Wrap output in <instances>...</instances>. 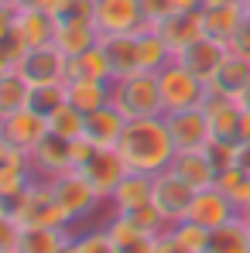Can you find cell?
Listing matches in <instances>:
<instances>
[{
	"mask_svg": "<svg viewBox=\"0 0 250 253\" xmlns=\"http://www.w3.org/2000/svg\"><path fill=\"white\" fill-rule=\"evenodd\" d=\"M117 154L124 158V165L130 171H144V174L165 171L171 165V158H175V140H171L165 117L127 120L124 137L117 144Z\"/></svg>",
	"mask_w": 250,
	"mask_h": 253,
	"instance_id": "6da1fadb",
	"label": "cell"
},
{
	"mask_svg": "<svg viewBox=\"0 0 250 253\" xmlns=\"http://www.w3.org/2000/svg\"><path fill=\"white\" fill-rule=\"evenodd\" d=\"M0 215H14L21 226H55V229H72L76 233V219L58 202L55 185L45 181V178H35L21 195L3 199V212Z\"/></svg>",
	"mask_w": 250,
	"mask_h": 253,
	"instance_id": "7a4b0ae2",
	"label": "cell"
},
{
	"mask_svg": "<svg viewBox=\"0 0 250 253\" xmlns=\"http://www.w3.org/2000/svg\"><path fill=\"white\" fill-rule=\"evenodd\" d=\"M110 103L124 113L127 120H141V117H165L158 72L137 69V72H130V76L110 79Z\"/></svg>",
	"mask_w": 250,
	"mask_h": 253,
	"instance_id": "3957f363",
	"label": "cell"
},
{
	"mask_svg": "<svg viewBox=\"0 0 250 253\" xmlns=\"http://www.w3.org/2000/svg\"><path fill=\"white\" fill-rule=\"evenodd\" d=\"M161 85V106L165 113H182V110H202L209 99V83L189 72L182 62H168L158 72Z\"/></svg>",
	"mask_w": 250,
	"mask_h": 253,
	"instance_id": "277c9868",
	"label": "cell"
},
{
	"mask_svg": "<svg viewBox=\"0 0 250 253\" xmlns=\"http://www.w3.org/2000/svg\"><path fill=\"white\" fill-rule=\"evenodd\" d=\"M55 195H58V202L65 206V212L76 219V233L83 229V222L93 215V212L100 209V206H106V199L89 185L83 178V171L76 168V171H65V174H58L55 181Z\"/></svg>",
	"mask_w": 250,
	"mask_h": 253,
	"instance_id": "5b68a950",
	"label": "cell"
},
{
	"mask_svg": "<svg viewBox=\"0 0 250 253\" xmlns=\"http://www.w3.org/2000/svg\"><path fill=\"white\" fill-rule=\"evenodd\" d=\"M93 21H96L100 35H137L144 28H151L144 21L141 0H96Z\"/></svg>",
	"mask_w": 250,
	"mask_h": 253,
	"instance_id": "8992f818",
	"label": "cell"
},
{
	"mask_svg": "<svg viewBox=\"0 0 250 253\" xmlns=\"http://www.w3.org/2000/svg\"><path fill=\"white\" fill-rule=\"evenodd\" d=\"M48 137V120L42 113H35L31 106L14 110V113H0V144H14L21 151H35Z\"/></svg>",
	"mask_w": 250,
	"mask_h": 253,
	"instance_id": "52a82bcc",
	"label": "cell"
},
{
	"mask_svg": "<svg viewBox=\"0 0 250 253\" xmlns=\"http://www.w3.org/2000/svg\"><path fill=\"white\" fill-rule=\"evenodd\" d=\"M192 199H196V188H192L189 181H182L171 168H165V171L154 174V199H151V202L161 209V215H165L171 226L182 222V219L189 215Z\"/></svg>",
	"mask_w": 250,
	"mask_h": 253,
	"instance_id": "ba28073f",
	"label": "cell"
},
{
	"mask_svg": "<svg viewBox=\"0 0 250 253\" xmlns=\"http://www.w3.org/2000/svg\"><path fill=\"white\" fill-rule=\"evenodd\" d=\"M202 110L209 120V140H223V144L244 140V110L233 96H209Z\"/></svg>",
	"mask_w": 250,
	"mask_h": 253,
	"instance_id": "9c48e42d",
	"label": "cell"
},
{
	"mask_svg": "<svg viewBox=\"0 0 250 253\" xmlns=\"http://www.w3.org/2000/svg\"><path fill=\"white\" fill-rule=\"evenodd\" d=\"M38 178L31 151H21L14 144H0V199L21 195L31 181Z\"/></svg>",
	"mask_w": 250,
	"mask_h": 253,
	"instance_id": "30bf717a",
	"label": "cell"
},
{
	"mask_svg": "<svg viewBox=\"0 0 250 253\" xmlns=\"http://www.w3.org/2000/svg\"><path fill=\"white\" fill-rule=\"evenodd\" d=\"M79 171H83V178L110 202V195H113V188L124 181V174L130 168L124 165V158L117 154V151H100V147H93V154L86 158L83 165H79Z\"/></svg>",
	"mask_w": 250,
	"mask_h": 253,
	"instance_id": "8fae6325",
	"label": "cell"
},
{
	"mask_svg": "<svg viewBox=\"0 0 250 253\" xmlns=\"http://www.w3.org/2000/svg\"><path fill=\"white\" fill-rule=\"evenodd\" d=\"M65 62H69L65 51H58L55 44H45V48H31L21 58L17 72L31 85H55V83H65Z\"/></svg>",
	"mask_w": 250,
	"mask_h": 253,
	"instance_id": "7c38bea8",
	"label": "cell"
},
{
	"mask_svg": "<svg viewBox=\"0 0 250 253\" xmlns=\"http://www.w3.org/2000/svg\"><path fill=\"white\" fill-rule=\"evenodd\" d=\"M72 144H76V140H65V137L48 133L42 144L31 151V161H35L38 178H45V181H55L58 174L76 171V147H72Z\"/></svg>",
	"mask_w": 250,
	"mask_h": 253,
	"instance_id": "4fadbf2b",
	"label": "cell"
},
{
	"mask_svg": "<svg viewBox=\"0 0 250 253\" xmlns=\"http://www.w3.org/2000/svg\"><path fill=\"white\" fill-rule=\"evenodd\" d=\"M185 219H192V222H199V226H206V229H219V226L240 219V209L230 202L226 192H219V188L212 185V188L196 192V199H192V206H189V215H185Z\"/></svg>",
	"mask_w": 250,
	"mask_h": 253,
	"instance_id": "5bb4252c",
	"label": "cell"
},
{
	"mask_svg": "<svg viewBox=\"0 0 250 253\" xmlns=\"http://www.w3.org/2000/svg\"><path fill=\"white\" fill-rule=\"evenodd\" d=\"M3 24H10V28L24 38L28 51H31V48L55 44V28H58V17L45 14V10H38V7H24V10L3 14Z\"/></svg>",
	"mask_w": 250,
	"mask_h": 253,
	"instance_id": "9a60e30c",
	"label": "cell"
},
{
	"mask_svg": "<svg viewBox=\"0 0 250 253\" xmlns=\"http://www.w3.org/2000/svg\"><path fill=\"white\" fill-rule=\"evenodd\" d=\"M230 55V44L216 42V38H209V35H202V38H196V42L189 44V48H182L178 55H175V62H182L189 72H196L199 79H212V72L223 65V58Z\"/></svg>",
	"mask_w": 250,
	"mask_h": 253,
	"instance_id": "2e32d148",
	"label": "cell"
},
{
	"mask_svg": "<svg viewBox=\"0 0 250 253\" xmlns=\"http://www.w3.org/2000/svg\"><path fill=\"white\" fill-rule=\"evenodd\" d=\"M165 124L171 130L175 151H196L209 144V120L206 110H182V113H165Z\"/></svg>",
	"mask_w": 250,
	"mask_h": 253,
	"instance_id": "e0dca14e",
	"label": "cell"
},
{
	"mask_svg": "<svg viewBox=\"0 0 250 253\" xmlns=\"http://www.w3.org/2000/svg\"><path fill=\"white\" fill-rule=\"evenodd\" d=\"M100 44V28L93 17L83 14H65L58 17V28H55V48L65 51V55H79L86 48H96Z\"/></svg>",
	"mask_w": 250,
	"mask_h": 253,
	"instance_id": "ac0fdd59",
	"label": "cell"
},
{
	"mask_svg": "<svg viewBox=\"0 0 250 253\" xmlns=\"http://www.w3.org/2000/svg\"><path fill=\"white\" fill-rule=\"evenodd\" d=\"M124 126H127V117L110 103V106H103V110H96V113L86 117L83 140H89V144L100 147V151H117V144H120V137H124Z\"/></svg>",
	"mask_w": 250,
	"mask_h": 253,
	"instance_id": "d6986e66",
	"label": "cell"
},
{
	"mask_svg": "<svg viewBox=\"0 0 250 253\" xmlns=\"http://www.w3.org/2000/svg\"><path fill=\"white\" fill-rule=\"evenodd\" d=\"M168 168L175 171L182 181H189L196 192L212 188V185H216V174H219V168L212 165V158H209L206 147H196V151H175V158H171Z\"/></svg>",
	"mask_w": 250,
	"mask_h": 253,
	"instance_id": "ffe728a7",
	"label": "cell"
},
{
	"mask_svg": "<svg viewBox=\"0 0 250 253\" xmlns=\"http://www.w3.org/2000/svg\"><path fill=\"white\" fill-rule=\"evenodd\" d=\"M158 31H161V38L168 42V48L178 55L182 48H189V44L196 42V38H202L206 35V28H202V10H171L161 24H154Z\"/></svg>",
	"mask_w": 250,
	"mask_h": 253,
	"instance_id": "44dd1931",
	"label": "cell"
},
{
	"mask_svg": "<svg viewBox=\"0 0 250 253\" xmlns=\"http://www.w3.org/2000/svg\"><path fill=\"white\" fill-rule=\"evenodd\" d=\"M154 199V174H144V171H127L124 181L113 188L110 195V209L113 212H130L137 206H148Z\"/></svg>",
	"mask_w": 250,
	"mask_h": 253,
	"instance_id": "7402d4cb",
	"label": "cell"
},
{
	"mask_svg": "<svg viewBox=\"0 0 250 253\" xmlns=\"http://www.w3.org/2000/svg\"><path fill=\"white\" fill-rule=\"evenodd\" d=\"M100 48L110 62L113 79L130 76L141 69V51H137V35H100Z\"/></svg>",
	"mask_w": 250,
	"mask_h": 253,
	"instance_id": "603a6c76",
	"label": "cell"
},
{
	"mask_svg": "<svg viewBox=\"0 0 250 253\" xmlns=\"http://www.w3.org/2000/svg\"><path fill=\"white\" fill-rule=\"evenodd\" d=\"M247 21V10L244 3H209L202 7V28H206L209 38L230 44V38L240 31V24Z\"/></svg>",
	"mask_w": 250,
	"mask_h": 253,
	"instance_id": "cb8c5ba5",
	"label": "cell"
},
{
	"mask_svg": "<svg viewBox=\"0 0 250 253\" xmlns=\"http://www.w3.org/2000/svg\"><path fill=\"white\" fill-rule=\"evenodd\" d=\"M110 83L113 72H110V62L103 55V48H86L79 55H69L65 62V83Z\"/></svg>",
	"mask_w": 250,
	"mask_h": 253,
	"instance_id": "d4e9b609",
	"label": "cell"
},
{
	"mask_svg": "<svg viewBox=\"0 0 250 253\" xmlns=\"http://www.w3.org/2000/svg\"><path fill=\"white\" fill-rule=\"evenodd\" d=\"M72 229H55V226H24L14 253H62L72 243Z\"/></svg>",
	"mask_w": 250,
	"mask_h": 253,
	"instance_id": "484cf974",
	"label": "cell"
},
{
	"mask_svg": "<svg viewBox=\"0 0 250 253\" xmlns=\"http://www.w3.org/2000/svg\"><path fill=\"white\" fill-rule=\"evenodd\" d=\"M247 83H250V58H240V55L230 51L209 79V96H233L237 99V92Z\"/></svg>",
	"mask_w": 250,
	"mask_h": 253,
	"instance_id": "4316f807",
	"label": "cell"
},
{
	"mask_svg": "<svg viewBox=\"0 0 250 253\" xmlns=\"http://www.w3.org/2000/svg\"><path fill=\"white\" fill-rule=\"evenodd\" d=\"M137 51H141V69H148V72H161L168 62H175V51L168 48L158 28L137 31Z\"/></svg>",
	"mask_w": 250,
	"mask_h": 253,
	"instance_id": "83f0119b",
	"label": "cell"
},
{
	"mask_svg": "<svg viewBox=\"0 0 250 253\" xmlns=\"http://www.w3.org/2000/svg\"><path fill=\"white\" fill-rule=\"evenodd\" d=\"M65 96L76 110H83L86 117L110 106V83H65Z\"/></svg>",
	"mask_w": 250,
	"mask_h": 253,
	"instance_id": "f1b7e54d",
	"label": "cell"
},
{
	"mask_svg": "<svg viewBox=\"0 0 250 253\" xmlns=\"http://www.w3.org/2000/svg\"><path fill=\"white\" fill-rule=\"evenodd\" d=\"M31 99V83L17 69H0V113L24 110Z\"/></svg>",
	"mask_w": 250,
	"mask_h": 253,
	"instance_id": "f546056e",
	"label": "cell"
},
{
	"mask_svg": "<svg viewBox=\"0 0 250 253\" xmlns=\"http://www.w3.org/2000/svg\"><path fill=\"white\" fill-rule=\"evenodd\" d=\"M206 253H250V229L240 219H233V222L212 229Z\"/></svg>",
	"mask_w": 250,
	"mask_h": 253,
	"instance_id": "4dcf8cb0",
	"label": "cell"
},
{
	"mask_svg": "<svg viewBox=\"0 0 250 253\" xmlns=\"http://www.w3.org/2000/svg\"><path fill=\"white\" fill-rule=\"evenodd\" d=\"M48 133L65 137V140H83V133H86V113H83V110H76L72 103L58 106V110L48 117Z\"/></svg>",
	"mask_w": 250,
	"mask_h": 253,
	"instance_id": "1f68e13d",
	"label": "cell"
},
{
	"mask_svg": "<svg viewBox=\"0 0 250 253\" xmlns=\"http://www.w3.org/2000/svg\"><path fill=\"white\" fill-rule=\"evenodd\" d=\"M216 188H219V192H226V195H230V202H233L237 209L250 206V171H244V168L219 171V174H216Z\"/></svg>",
	"mask_w": 250,
	"mask_h": 253,
	"instance_id": "d6a6232c",
	"label": "cell"
},
{
	"mask_svg": "<svg viewBox=\"0 0 250 253\" xmlns=\"http://www.w3.org/2000/svg\"><path fill=\"white\" fill-rule=\"evenodd\" d=\"M168 236H171L182 250H189V253H206L212 229L199 226V222H192V219H182V222H175V226L168 229Z\"/></svg>",
	"mask_w": 250,
	"mask_h": 253,
	"instance_id": "836d02e7",
	"label": "cell"
},
{
	"mask_svg": "<svg viewBox=\"0 0 250 253\" xmlns=\"http://www.w3.org/2000/svg\"><path fill=\"white\" fill-rule=\"evenodd\" d=\"M69 103V96H65V83H55V85H31V99H28V106L35 110V113H42L45 120L58 110V106H65Z\"/></svg>",
	"mask_w": 250,
	"mask_h": 253,
	"instance_id": "e575fe53",
	"label": "cell"
},
{
	"mask_svg": "<svg viewBox=\"0 0 250 253\" xmlns=\"http://www.w3.org/2000/svg\"><path fill=\"white\" fill-rule=\"evenodd\" d=\"M76 240H79V250H83V253H117V243L110 240V233H106L103 222L79 229Z\"/></svg>",
	"mask_w": 250,
	"mask_h": 253,
	"instance_id": "d590c367",
	"label": "cell"
},
{
	"mask_svg": "<svg viewBox=\"0 0 250 253\" xmlns=\"http://www.w3.org/2000/svg\"><path fill=\"white\" fill-rule=\"evenodd\" d=\"M209 158H212V165L219 171L226 168H237V144H223V140H209L206 144Z\"/></svg>",
	"mask_w": 250,
	"mask_h": 253,
	"instance_id": "8d00e7d4",
	"label": "cell"
},
{
	"mask_svg": "<svg viewBox=\"0 0 250 253\" xmlns=\"http://www.w3.org/2000/svg\"><path fill=\"white\" fill-rule=\"evenodd\" d=\"M141 10H144V21L154 28V24H161L175 10V0H141Z\"/></svg>",
	"mask_w": 250,
	"mask_h": 253,
	"instance_id": "74e56055",
	"label": "cell"
},
{
	"mask_svg": "<svg viewBox=\"0 0 250 253\" xmlns=\"http://www.w3.org/2000/svg\"><path fill=\"white\" fill-rule=\"evenodd\" d=\"M230 51L240 55V58H250V14H247V21L240 24V31L230 38Z\"/></svg>",
	"mask_w": 250,
	"mask_h": 253,
	"instance_id": "f35d334b",
	"label": "cell"
},
{
	"mask_svg": "<svg viewBox=\"0 0 250 253\" xmlns=\"http://www.w3.org/2000/svg\"><path fill=\"white\" fill-rule=\"evenodd\" d=\"M31 7H38V10L51 14V17H65L72 10V0H31Z\"/></svg>",
	"mask_w": 250,
	"mask_h": 253,
	"instance_id": "ab89813d",
	"label": "cell"
},
{
	"mask_svg": "<svg viewBox=\"0 0 250 253\" xmlns=\"http://www.w3.org/2000/svg\"><path fill=\"white\" fill-rule=\"evenodd\" d=\"M237 168L250 171V140H240L237 144Z\"/></svg>",
	"mask_w": 250,
	"mask_h": 253,
	"instance_id": "60d3db41",
	"label": "cell"
},
{
	"mask_svg": "<svg viewBox=\"0 0 250 253\" xmlns=\"http://www.w3.org/2000/svg\"><path fill=\"white\" fill-rule=\"evenodd\" d=\"M154 253H189V250H182V247H178V243H175V240H171V236H161V240H158V247H154Z\"/></svg>",
	"mask_w": 250,
	"mask_h": 253,
	"instance_id": "b9f144b4",
	"label": "cell"
},
{
	"mask_svg": "<svg viewBox=\"0 0 250 253\" xmlns=\"http://www.w3.org/2000/svg\"><path fill=\"white\" fill-rule=\"evenodd\" d=\"M0 7H3V14H14V10L31 7V0H0Z\"/></svg>",
	"mask_w": 250,
	"mask_h": 253,
	"instance_id": "7bdbcfd3",
	"label": "cell"
},
{
	"mask_svg": "<svg viewBox=\"0 0 250 253\" xmlns=\"http://www.w3.org/2000/svg\"><path fill=\"white\" fill-rule=\"evenodd\" d=\"M206 0H175V10H202Z\"/></svg>",
	"mask_w": 250,
	"mask_h": 253,
	"instance_id": "ee69618b",
	"label": "cell"
},
{
	"mask_svg": "<svg viewBox=\"0 0 250 253\" xmlns=\"http://www.w3.org/2000/svg\"><path fill=\"white\" fill-rule=\"evenodd\" d=\"M237 103H240V110H244V113H250V83L237 92Z\"/></svg>",
	"mask_w": 250,
	"mask_h": 253,
	"instance_id": "f6af8a7d",
	"label": "cell"
},
{
	"mask_svg": "<svg viewBox=\"0 0 250 253\" xmlns=\"http://www.w3.org/2000/svg\"><path fill=\"white\" fill-rule=\"evenodd\" d=\"M240 222L250 229V206H244V209H240Z\"/></svg>",
	"mask_w": 250,
	"mask_h": 253,
	"instance_id": "bcb514c9",
	"label": "cell"
},
{
	"mask_svg": "<svg viewBox=\"0 0 250 253\" xmlns=\"http://www.w3.org/2000/svg\"><path fill=\"white\" fill-rule=\"evenodd\" d=\"M62 253H83V250H79V240L72 236V243H69V247H65V250H62Z\"/></svg>",
	"mask_w": 250,
	"mask_h": 253,
	"instance_id": "7dc6e473",
	"label": "cell"
},
{
	"mask_svg": "<svg viewBox=\"0 0 250 253\" xmlns=\"http://www.w3.org/2000/svg\"><path fill=\"white\" fill-rule=\"evenodd\" d=\"M244 140H250V113H244Z\"/></svg>",
	"mask_w": 250,
	"mask_h": 253,
	"instance_id": "c3c4849f",
	"label": "cell"
},
{
	"mask_svg": "<svg viewBox=\"0 0 250 253\" xmlns=\"http://www.w3.org/2000/svg\"><path fill=\"white\" fill-rule=\"evenodd\" d=\"M209 3H244V0H206V7Z\"/></svg>",
	"mask_w": 250,
	"mask_h": 253,
	"instance_id": "681fc988",
	"label": "cell"
},
{
	"mask_svg": "<svg viewBox=\"0 0 250 253\" xmlns=\"http://www.w3.org/2000/svg\"><path fill=\"white\" fill-rule=\"evenodd\" d=\"M244 10H247V14H250V0H244Z\"/></svg>",
	"mask_w": 250,
	"mask_h": 253,
	"instance_id": "f907efd6",
	"label": "cell"
}]
</instances>
